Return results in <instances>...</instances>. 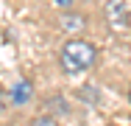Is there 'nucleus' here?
<instances>
[{
  "instance_id": "obj_6",
  "label": "nucleus",
  "mask_w": 131,
  "mask_h": 126,
  "mask_svg": "<svg viewBox=\"0 0 131 126\" xmlns=\"http://www.w3.org/2000/svg\"><path fill=\"white\" fill-rule=\"evenodd\" d=\"M56 3H59V6H70V0H56Z\"/></svg>"
},
{
  "instance_id": "obj_3",
  "label": "nucleus",
  "mask_w": 131,
  "mask_h": 126,
  "mask_svg": "<svg viewBox=\"0 0 131 126\" xmlns=\"http://www.w3.org/2000/svg\"><path fill=\"white\" fill-rule=\"evenodd\" d=\"M31 95H34L31 81H17L14 90H11V101H14V104H25V101H31Z\"/></svg>"
},
{
  "instance_id": "obj_5",
  "label": "nucleus",
  "mask_w": 131,
  "mask_h": 126,
  "mask_svg": "<svg viewBox=\"0 0 131 126\" xmlns=\"http://www.w3.org/2000/svg\"><path fill=\"white\" fill-rule=\"evenodd\" d=\"M31 126H59V123L53 121L50 115H42V118H36V121H34V123H31Z\"/></svg>"
},
{
  "instance_id": "obj_2",
  "label": "nucleus",
  "mask_w": 131,
  "mask_h": 126,
  "mask_svg": "<svg viewBox=\"0 0 131 126\" xmlns=\"http://www.w3.org/2000/svg\"><path fill=\"white\" fill-rule=\"evenodd\" d=\"M103 14H106V23L112 28H126L128 25V6H126V0H109Z\"/></svg>"
},
{
  "instance_id": "obj_1",
  "label": "nucleus",
  "mask_w": 131,
  "mask_h": 126,
  "mask_svg": "<svg viewBox=\"0 0 131 126\" xmlns=\"http://www.w3.org/2000/svg\"><path fill=\"white\" fill-rule=\"evenodd\" d=\"M98 59V50L95 45L84 42V39H70L64 42V48L59 53V62H61V70L70 76H78V73H86Z\"/></svg>"
},
{
  "instance_id": "obj_4",
  "label": "nucleus",
  "mask_w": 131,
  "mask_h": 126,
  "mask_svg": "<svg viewBox=\"0 0 131 126\" xmlns=\"http://www.w3.org/2000/svg\"><path fill=\"white\" fill-rule=\"evenodd\" d=\"M61 28L64 31H81L84 28V17L81 14H64L61 17Z\"/></svg>"
}]
</instances>
